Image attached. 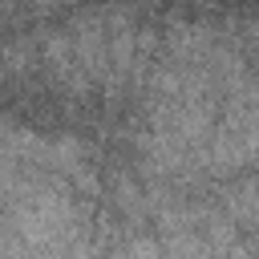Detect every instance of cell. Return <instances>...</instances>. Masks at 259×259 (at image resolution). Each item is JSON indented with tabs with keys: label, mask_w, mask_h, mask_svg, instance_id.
Returning a JSON list of instances; mask_svg holds the SVG:
<instances>
[{
	"label": "cell",
	"mask_w": 259,
	"mask_h": 259,
	"mask_svg": "<svg viewBox=\"0 0 259 259\" xmlns=\"http://www.w3.org/2000/svg\"><path fill=\"white\" fill-rule=\"evenodd\" d=\"M223 214H227L235 227H255V223H259V174H251L247 182H239V186L227 194Z\"/></svg>",
	"instance_id": "obj_1"
},
{
	"label": "cell",
	"mask_w": 259,
	"mask_h": 259,
	"mask_svg": "<svg viewBox=\"0 0 259 259\" xmlns=\"http://www.w3.org/2000/svg\"><path fill=\"white\" fill-rule=\"evenodd\" d=\"M16 4H20V0H8V12H16ZM61 4H77V0H28V8H36V12H45V8H61Z\"/></svg>",
	"instance_id": "obj_2"
}]
</instances>
